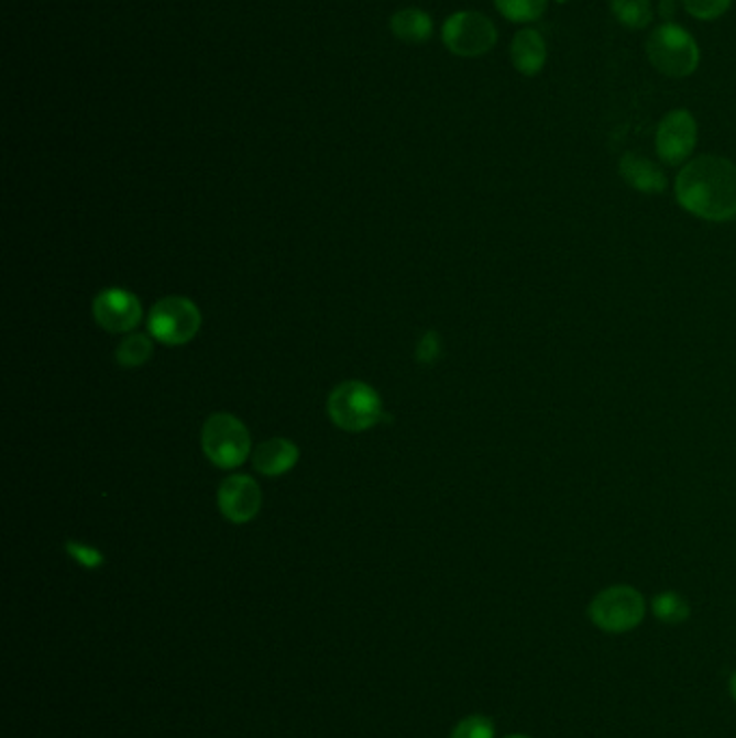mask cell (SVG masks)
I'll list each match as a JSON object with an SVG mask.
<instances>
[{
    "mask_svg": "<svg viewBox=\"0 0 736 738\" xmlns=\"http://www.w3.org/2000/svg\"><path fill=\"white\" fill-rule=\"evenodd\" d=\"M512 65L523 76H536L547 63V44L534 29H523L514 35L510 46Z\"/></svg>",
    "mask_w": 736,
    "mask_h": 738,
    "instance_id": "11",
    "label": "cell"
},
{
    "mask_svg": "<svg viewBox=\"0 0 736 738\" xmlns=\"http://www.w3.org/2000/svg\"><path fill=\"white\" fill-rule=\"evenodd\" d=\"M67 549H69V553H72L80 564H85V566H98V564L102 562V555H100L98 551L87 549V547H83V544L72 542Z\"/></svg>",
    "mask_w": 736,
    "mask_h": 738,
    "instance_id": "21",
    "label": "cell"
},
{
    "mask_svg": "<svg viewBox=\"0 0 736 738\" xmlns=\"http://www.w3.org/2000/svg\"><path fill=\"white\" fill-rule=\"evenodd\" d=\"M201 327L197 305L182 296L163 298L150 313L152 335L167 345H182L193 340Z\"/></svg>",
    "mask_w": 736,
    "mask_h": 738,
    "instance_id": "7",
    "label": "cell"
},
{
    "mask_svg": "<svg viewBox=\"0 0 736 738\" xmlns=\"http://www.w3.org/2000/svg\"><path fill=\"white\" fill-rule=\"evenodd\" d=\"M508 738H529V737H520V735H514V737H508Z\"/></svg>",
    "mask_w": 736,
    "mask_h": 738,
    "instance_id": "25",
    "label": "cell"
},
{
    "mask_svg": "<svg viewBox=\"0 0 736 738\" xmlns=\"http://www.w3.org/2000/svg\"><path fill=\"white\" fill-rule=\"evenodd\" d=\"M219 508L231 522H249L262 508V491L249 475H231L221 484Z\"/></svg>",
    "mask_w": 736,
    "mask_h": 738,
    "instance_id": "10",
    "label": "cell"
},
{
    "mask_svg": "<svg viewBox=\"0 0 736 738\" xmlns=\"http://www.w3.org/2000/svg\"><path fill=\"white\" fill-rule=\"evenodd\" d=\"M697 141V123L684 109L666 114L657 130V152L668 165H680L689 158Z\"/></svg>",
    "mask_w": 736,
    "mask_h": 738,
    "instance_id": "8",
    "label": "cell"
},
{
    "mask_svg": "<svg viewBox=\"0 0 736 738\" xmlns=\"http://www.w3.org/2000/svg\"><path fill=\"white\" fill-rule=\"evenodd\" d=\"M730 693H733V697L736 700V674L730 679Z\"/></svg>",
    "mask_w": 736,
    "mask_h": 738,
    "instance_id": "24",
    "label": "cell"
},
{
    "mask_svg": "<svg viewBox=\"0 0 736 738\" xmlns=\"http://www.w3.org/2000/svg\"><path fill=\"white\" fill-rule=\"evenodd\" d=\"M450 738H495V728H493V722L488 717L471 715L453 728Z\"/></svg>",
    "mask_w": 736,
    "mask_h": 738,
    "instance_id": "20",
    "label": "cell"
},
{
    "mask_svg": "<svg viewBox=\"0 0 736 738\" xmlns=\"http://www.w3.org/2000/svg\"><path fill=\"white\" fill-rule=\"evenodd\" d=\"M652 612L659 620L663 623H670V625H677V623H684L689 618V607L684 603V598H680L679 594L674 592H666V594H659L655 601H652Z\"/></svg>",
    "mask_w": 736,
    "mask_h": 738,
    "instance_id": "18",
    "label": "cell"
},
{
    "mask_svg": "<svg viewBox=\"0 0 736 738\" xmlns=\"http://www.w3.org/2000/svg\"><path fill=\"white\" fill-rule=\"evenodd\" d=\"M659 9H661V15H666V18H670L672 13H674V0H661V4H659Z\"/></svg>",
    "mask_w": 736,
    "mask_h": 738,
    "instance_id": "23",
    "label": "cell"
},
{
    "mask_svg": "<svg viewBox=\"0 0 736 738\" xmlns=\"http://www.w3.org/2000/svg\"><path fill=\"white\" fill-rule=\"evenodd\" d=\"M549 0H495L497 11L516 24L536 22L547 11Z\"/></svg>",
    "mask_w": 736,
    "mask_h": 738,
    "instance_id": "16",
    "label": "cell"
},
{
    "mask_svg": "<svg viewBox=\"0 0 736 738\" xmlns=\"http://www.w3.org/2000/svg\"><path fill=\"white\" fill-rule=\"evenodd\" d=\"M439 352V341H437V335L435 333H428L426 340L421 341V348H419V359L421 361H432Z\"/></svg>",
    "mask_w": 736,
    "mask_h": 738,
    "instance_id": "22",
    "label": "cell"
},
{
    "mask_svg": "<svg viewBox=\"0 0 736 738\" xmlns=\"http://www.w3.org/2000/svg\"><path fill=\"white\" fill-rule=\"evenodd\" d=\"M612 11L626 29H646L652 20L650 0H612Z\"/></svg>",
    "mask_w": 736,
    "mask_h": 738,
    "instance_id": "15",
    "label": "cell"
},
{
    "mask_svg": "<svg viewBox=\"0 0 736 738\" xmlns=\"http://www.w3.org/2000/svg\"><path fill=\"white\" fill-rule=\"evenodd\" d=\"M443 44L455 57L488 55L497 44L495 24L480 11H455L443 24Z\"/></svg>",
    "mask_w": 736,
    "mask_h": 738,
    "instance_id": "4",
    "label": "cell"
},
{
    "mask_svg": "<svg viewBox=\"0 0 736 738\" xmlns=\"http://www.w3.org/2000/svg\"><path fill=\"white\" fill-rule=\"evenodd\" d=\"M296 462L298 448L285 439H271L262 443L253 455L255 469L264 475H284Z\"/></svg>",
    "mask_w": 736,
    "mask_h": 738,
    "instance_id": "12",
    "label": "cell"
},
{
    "mask_svg": "<svg viewBox=\"0 0 736 738\" xmlns=\"http://www.w3.org/2000/svg\"><path fill=\"white\" fill-rule=\"evenodd\" d=\"M389 26L396 40L410 44V46L424 44L432 35V18L424 9H417V7H408V9L394 13Z\"/></svg>",
    "mask_w": 736,
    "mask_h": 738,
    "instance_id": "13",
    "label": "cell"
},
{
    "mask_svg": "<svg viewBox=\"0 0 736 738\" xmlns=\"http://www.w3.org/2000/svg\"><path fill=\"white\" fill-rule=\"evenodd\" d=\"M329 415L340 426L341 430L348 432H363L383 415V401L381 396L365 383H343L331 398H329Z\"/></svg>",
    "mask_w": 736,
    "mask_h": 738,
    "instance_id": "3",
    "label": "cell"
},
{
    "mask_svg": "<svg viewBox=\"0 0 736 738\" xmlns=\"http://www.w3.org/2000/svg\"><path fill=\"white\" fill-rule=\"evenodd\" d=\"M152 356V341L145 335H130L117 348V363L123 367H139Z\"/></svg>",
    "mask_w": 736,
    "mask_h": 738,
    "instance_id": "17",
    "label": "cell"
},
{
    "mask_svg": "<svg viewBox=\"0 0 736 738\" xmlns=\"http://www.w3.org/2000/svg\"><path fill=\"white\" fill-rule=\"evenodd\" d=\"M620 173L633 188L641 192H661L666 188V175L639 154H626L620 161Z\"/></svg>",
    "mask_w": 736,
    "mask_h": 738,
    "instance_id": "14",
    "label": "cell"
},
{
    "mask_svg": "<svg viewBox=\"0 0 736 738\" xmlns=\"http://www.w3.org/2000/svg\"><path fill=\"white\" fill-rule=\"evenodd\" d=\"M733 0H682V7L689 15L697 20H717L730 9Z\"/></svg>",
    "mask_w": 736,
    "mask_h": 738,
    "instance_id": "19",
    "label": "cell"
},
{
    "mask_svg": "<svg viewBox=\"0 0 736 738\" xmlns=\"http://www.w3.org/2000/svg\"><path fill=\"white\" fill-rule=\"evenodd\" d=\"M680 206L706 221L736 217V167L719 156H700L684 165L677 179Z\"/></svg>",
    "mask_w": 736,
    "mask_h": 738,
    "instance_id": "1",
    "label": "cell"
},
{
    "mask_svg": "<svg viewBox=\"0 0 736 738\" xmlns=\"http://www.w3.org/2000/svg\"><path fill=\"white\" fill-rule=\"evenodd\" d=\"M206 455L221 469L240 466L251 452L249 430L240 419L227 412L212 415L201 432Z\"/></svg>",
    "mask_w": 736,
    "mask_h": 738,
    "instance_id": "5",
    "label": "cell"
},
{
    "mask_svg": "<svg viewBox=\"0 0 736 738\" xmlns=\"http://www.w3.org/2000/svg\"><path fill=\"white\" fill-rule=\"evenodd\" d=\"M94 316L109 333H128L141 322V302L125 289H109L96 298Z\"/></svg>",
    "mask_w": 736,
    "mask_h": 738,
    "instance_id": "9",
    "label": "cell"
},
{
    "mask_svg": "<svg viewBox=\"0 0 736 738\" xmlns=\"http://www.w3.org/2000/svg\"><path fill=\"white\" fill-rule=\"evenodd\" d=\"M646 55L659 74L670 78L691 76L700 63V48L695 40L672 22L661 24L650 33L646 42Z\"/></svg>",
    "mask_w": 736,
    "mask_h": 738,
    "instance_id": "2",
    "label": "cell"
},
{
    "mask_svg": "<svg viewBox=\"0 0 736 738\" xmlns=\"http://www.w3.org/2000/svg\"><path fill=\"white\" fill-rule=\"evenodd\" d=\"M646 603L628 585H616L601 592L590 605L592 623L607 632H626L641 623Z\"/></svg>",
    "mask_w": 736,
    "mask_h": 738,
    "instance_id": "6",
    "label": "cell"
}]
</instances>
